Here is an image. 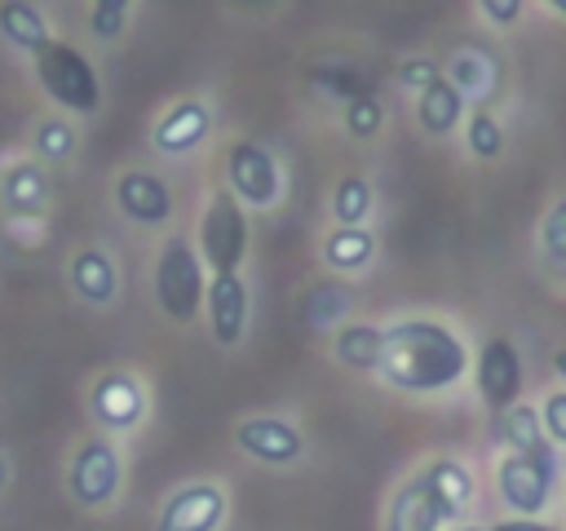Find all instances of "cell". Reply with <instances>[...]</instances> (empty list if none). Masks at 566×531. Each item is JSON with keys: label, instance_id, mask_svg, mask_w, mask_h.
I'll list each match as a JSON object with an SVG mask.
<instances>
[{"label": "cell", "instance_id": "14", "mask_svg": "<svg viewBox=\"0 0 566 531\" xmlns=\"http://www.w3.org/2000/svg\"><path fill=\"white\" fill-rule=\"evenodd\" d=\"M146 412V389L137 376L128 372H106L97 376L93 385V416L106 425V429H133Z\"/></svg>", "mask_w": 566, "mask_h": 531}, {"label": "cell", "instance_id": "36", "mask_svg": "<svg viewBox=\"0 0 566 531\" xmlns=\"http://www.w3.org/2000/svg\"><path fill=\"white\" fill-rule=\"evenodd\" d=\"M451 531H482V527H469V522H455Z\"/></svg>", "mask_w": 566, "mask_h": 531}, {"label": "cell", "instance_id": "17", "mask_svg": "<svg viewBox=\"0 0 566 531\" xmlns=\"http://www.w3.org/2000/svg\"><path fill=\"white\" fill-rule=\"evenodd\" d=\"M420 482L438 496V504L447 509V518L451 522H460L464 518V509H469V500H473V473L460 465V460H429L424 469H420Z\"/></svg>", "mask_w": 566, "mask_h": 531}, {"label": "cell", "instance_id": "16", "mask_svg": "<svg viewBox=\"0 0 566 531\" xmlns=\"http://www.w3.org/2000/svg\"><path fill=\"white\" fill-rule=\"evenodd\" d=\"M71 288H75L88 305L115 301V292H119V270H115L111 252H102V248H80V252L71 257Z\"/></svg>", "mask_w": 566, "mask_h": 531}, {"label": "cell", "instance_id": "33", "mask_svg": "<svg viewBox=\"0 0 566 531\" xmlns=\"http://www.w3.org/2000/svg\"><path fill=\"white\" fill-rule=\"evenodd\" d=\"M482 18L486 22H513V18H522V4L517 0H482Z\"/></svg>", "mask_w": 566, "mask_h": 531}, {"label": "cell", "instance_id": "3", "mask_svg": "<svg viewBox=\"0 0 566 531\" xmlns=\"http://www.w3.org/2000/svg\"><path fill=\"white\" fill-rule=\"evenodd\" d=\"M35 75H40L44 93H49L57 106H71L75 115H93L97 102H102L93 62H88L75 44H66V40H49V44L35 53Z\"/></svg>", "mask_w": 566, "mask_h": 531}, {"label": "cell", "instance_id": "34", "mask_svg": "<svg viewBox=\"0 0 566 531\" xmlns=\"http://www.w3.org/2000/svg\"><path fill=\"white\" fill-rule=\"evenodd\" d=\"M482 531H557V527L539 522V518H509V522H495V527H482Z\"/></svg>", "mask_w": 566, "mask_h": 531}, {"label": "cell", "instance_id": "10", "mask_svg": "<svg viewBox=\"0 0 566 531\" xmlns=\"http://www.w3.org/2000/svg\"><path fill=\"white\" fill-rule=\"evenodd\" d=\"M226 518V491L217 482H190L164 500L155 531H217Z\"/></svg>", "mask_w": 566, "mask_h": 531}, {"label": "cell", "instance_id": "23", "mask_svg": "<svg viewBox=\"0 0 566 531\" xmlns=\"http://www.w3.org/2000/svg\"><path fill=\"white\" fill-rule=\"evenodd\" d=\"M504 420H500V438L517 451V456H535V451H548L553 442L544 438V429H539V412L531 407V403H513L509 412H500Z\"/></svg>", "mask_w": 566, "mask_h": 531}, {"label": "cell", "instance_id": "4", "mask_svg": "<svg viewBox=\"0 0 566 531\" xmlns=\"http://www.w3.org/2000/svg\"><path fill=\"white\" fill-rule=\"evenodd\" d=\"M248 257V212L234 204L230 190H217L199 217V261L212 274H239Z\"/></svg>", "mask_w": 566, "mask_h": 531}, {"label": "cell", "instance_id": "28", "mask_svg": "<svg viewBox=\"0 0 566 531\" xmlns=\"http://www.w3.org/2000/svg\"><path fill=\"white\" fill-rule=\"evenodd\" d=\"M380 119H385V111H380V102H376L371 93L349 97V106H345V128H349L354 137H376Z\"/></svg>", "mask_w": 566, "mask_h": 531}, {"label": "cell", "instance_id": "12", "mask_svg": "<svg viewBox=\"0 0 566 531\" xmlns=\"http://www.w3.org/2000/svg\"><path fill=\"white\" fill-rule=\"evenodd\" d=\"M115 204L128 221L137 226H164L172 217V190L164 186V177L146 173V168H128L115 181Z\"/></svg>", "mask_w": 566, "mask_h": 531}, {"label": "cell", "instance_id": "18", "mask_svg": "<svg viewBox=\"0 0 566 531\" xmlns=\"http://www.w3.org/2000/svg\"><path fill=\"white\" fill-rule=\"evenodd\" d=\"M0 35H4L9 44H18L22 53H31V58L53 40L44 13H40L35 4H27V0H4V4H0Z\"/></svg>", "mask_w": 566, "mask_h": 531}, {"label": "cell", "instance_id": "26", "mask_svg": "<svg viewBox=\"0 0 566 531\" xmlns=\"http://www.w3.org/2000/svg\"><path fill=\"white\" fill-rule=\"evenodd\" d=\"M464 142H469V150L478 159H495L504 150V128H500V119L491 111H473L469 124H464Z\"/></svg>", "mask_w": 566, "mask_h": 531}, {"label": "cell", "instance_id": "21", "mask_svg": "<svg viewBox=\"0 0 566 531\" xmlns=\"http://www.w3.org/2000/svg\"><path fill=\"white\" fill-rule=\"evenodd\" d=\"M380 332H385V327H376V323H340L332 350H336V358H340L345 367H354V372H376V363H380Z\"/></svg>", "mask_w": 566, "mask_h": 531}, {"label": "cell", "instance_id": "2", "mask_svg": "<svg viewBox=\"0 0 566 531\" xmlns=\"http://www.w3.org/2000/svg\"><path fill=\"white\" fill-rule=\"evenodd\" d=\"M203 288H208V279H203L199 252L181 235L164 239L159 257H155V301H159V310L172 323H190L203 305Z\"/></svg>", "mask_w": 566, "mask_h": 531}, {"label": "cell", "instance_id": "31", "mask_svg": "<svg viewBox=\"0 0 566 531\" xmlns=\"http://www.w3.org/2000/svg\"><path fill=\"white\" fill-rule=\"evenodd\" d=\"M535 412H539V429H544V438H548L553 447H562V442H566V394L553 389V394L544 398V407H535Z\"/></svg>", "mask_w": 566, "mask_h": 531}, {"label": "cell", "instance_id": "1", "mask_svg": "<svg viewBox=\"0 0 566 531\" xmlns=\"http://www.w3.org/2000/svg\"><path fill=\"white\" fill-rule=\"evenodd\" d=\"M376 372L407 394H442L469 372L464 341L433 319H402L380 332Z\"/></svg>", "mask_w": 566, "mask_h": 531}, {"label": "cell", "instance_id": "5", "mask_svg": "<svg viewBox=\"0 0 566 531\" xmlns=\"http://www.w3.org/2000/svg\"><path fill=\"white\" fill-rule=\"evenodd\" d=\"M557 473H562L557 447L535 451V456L509 451V456L500 460V469H495V487H500L504 504H509L517 518H535V513L548 504V496H553V487H557Z\"/></svg>", "mask_w": 566, "mask_h": 531}, {"label": "cell", "instance_id": "32", "mask_svg": "<svg viewBox=\"0 0 566 531\" xmlns=\"http://www.w3.org/2000/svg\"><path fill=\"white\" fill-rule=\"evenodd\" d=\"M438 75H442V71H438V62H429V58H407V62L398 66V80H402L407 88H416V93H420L424 84H433Z\"/></svg>", "mask_w": 566, "mask_h": 531}, {"label": "cell", "instance_id": "27", "mask_svg": "<svg viewBox=\"0 0 566 531\" xmlns=\"http://www.w3.org/2000/svg\"><path fill=\"white\" fill-rule=\"evenodd\" d=\"M35 150H40L44 159H66V155L75 150L71 124H66V119H40V124H35Z\"/></svg>", "mask_w": 566, "mask_h": 531}, {"label": "cell", "instance_id": "29", "mask_svg": "<svg viewBox=\"0 0 566 531\" xmlns=\"http://www.w3.org/2000/svg\"><path fill=\"white\" fill-rule=\"evenodd\" d=\"M539 239H544V257L553 270L566 266V204H553L544 226H539Z\"/></svg>", "mask_w": 566, "mask_h": 531}, {"label": "cell", "instance_id": "25", "mask_svg": "<svg viewBox=\"0 0 566 531\" xmlns=\"http://www.w3.org/2000/svg\"><path fill=\"white\" fill-rule=\"evenodd\" d=\"M371 181L367 177H340L336 181V190H332V217H336V226H363L367 221V212H371Z\"/></svg>", "mask_w": 566, "mask_h": 531}, {"label": "cell", "instance_id": "30", "mask_svg": "<svg viewBox=\"0 0 566 531\" xmlns=\"http://www.w3.org/2000/svg\"><path fill=\"white\" fill-rule=\"evenodd\" d=\"M124 22H128V4H124V0H97V4L88 9V27H93V35H102V40L124 35Z\"/></svg>", "mask_w": 566, "mask_h": 531}, {"label": "cell", "instance_id": "19", "mask_svg": "<svg viewBox=\"0 0 566 531\" xmlns=\"http://www.w3.org/2000/svg\"><path fill=\"white\" fill-rule=\"evenodd\" d=\"M460 115H464V97L438 75L433 84H424L420 88V106H416V119H420V128L424 133H433V137H447L455 124H460Z\"/></svg>", "mask_w": 566, "mask_h": 531}, {"label": "cell", "instance_id": "13", "mask_svg": "<svg viewBox=\"0 0 566 531\" xmlns=\"http://www.w3.org/2000/svg\"><path fill=\"white\" fill-rule=\"evenodd\" d=\"M203 305H208L212 341L217 345H239L243 332H248V283H243V274H212V283L203 288Z\"/></svg>", "mask_w": 566, "mask_h": 531}, {"label": "cell", "instance_id": "7", "mask_svg": "<svg viewBox=\"0 0 566 531\" xmlns=\"http://www.w3.org/2000/svg\"><path fill=\"white\" fill-rule=\"evenodd\" d=\"M66 487L88 509L111 504L115 491H119V451H115V442H106V438L80 442V451L71 456V469H66Z\"/></svg>", "mask_w": 566, "mask_h": 531}, {"label": "cell", "instance_id": "22", "mask_svg": "<svg viewBox=\"0 0 566 531\" xmlns=\"http://www.w3.org/2000/svg\"><path fill=\"white\" fill-rule=\"evenodd\" d=\"M44 195H49V186H44V173H40L35 164H13V168L4 173L0 204H4L9 212L31 217V212H40V208H44Z\"/></svg>", "mask_w": 566, "mask_h": 531}, {"label": "cell", "instance_id": "8", "mask_svg": "<svg viewBox=\"0 0 566 531\" xmlns=\"http://www.w3.org/2000/svg\"><path fill=\"white\" fill-rule=\"evenodd\" d=\"M473 376H478V394L491 412H509L517 398H522V354L509 336H491L482 350H478V363H473Z\"/></svg>", "mask_w": 566, "mask_h": 531}, {"label": "cell", "instance_id": "35", "mask_svg": "<svg viewBox=\"0 0 566 531\" xmlns=\"http://www.w3.org/2000/svg\"><path fill=\"white\" fill-rule=\"evenodd\" d=\"M4 482H9V460L0 456V487H4Z\"/></svg>", "mask_w": 566, "mask_h": 531}, {"label": "cell", "instance_id": "11", "mask_svg": "<svg viewBox=\"0 0 566 531\" xmlns=\"http://www.w3.org/2000/svg\"><path fill=\"white\" fill-rule=\"evenodd\" d=\"M208 133H212V106L199 102V97H181V102H172V106L155 119L150 142H155L159 155L177 159V155H190Z\"/></svg>", "mask_w": 566, "mask_h": 531}, {"label": "cell", "instance_id": "6", "mask_svg": "<svg viewBox=\"0 0 566 531\" xmlns=\"http://www.w3.org/2000/svg\"><path fill=\"white\" fill-rule=\"evenodd\" d=\"M226 190L234 195L239 208H270L283 195V173L274 164V155L256 142H234L226 155Z\"/></svg>", "mask_w": 566, "mask_h": 531}, {"label": "cell", "instance_id": "20", "mask_svg": "<svg viewBox=\"0 0 566 531\" xmlns=\"http://www.w3.org/2000/svg\"><path fill=\"white\" fill-rule=\"evenodd\" d=\"M371 257H376V239H371V230H363V226H336V230L323 239V261H327L332 270L358 274V270L371 266Z\"/></svg>", "mask_w": 566, "mask_h": 531}, {"label": "cell", "instance_id": "15", "mask_svg": "<svg viewBox=\"0 0 566 531\" xmlns=\"http://www.w3.org/2000/svg\"><path fill=\"white\" fill-rule=\"evenodd\" d=\"M447 518V509L438 504V496L420 482V473L398 487V496L389 500V518H385V531H438Z\"/></svg>", "mask_w": 566, "mask_h": 531}, {"label": "cell", "instance_id": "9", "mask_svg": "<svg viewBox=\"0 0 566 531\" xmlns=\"http://www.w3.org/2000/svg\"><path fill=\"white\" fill-rule=\"evenodd\" d=\"M234 442L261 465H296L305 451V438L287 416H248L234 425Z\"/></svg>", "mask_w": 566, "mask_h": 531}, {"label": "cell", "instance_id": "24", "mask_svg": "<svg viewBox=\"0 0 566 531\" xmlns=\"http://www.w3.org/2000/svg\"><path fill=\"white\" fill-rule=\"evenodd\" d=\"M349 288L345 283H314L310 292H305V301H301V319H305V327H314V332H323V327H332V323H340L345 314H349Z\"/></svg>", "mask_w": 566, "mask_h": 531}]
</instances>
